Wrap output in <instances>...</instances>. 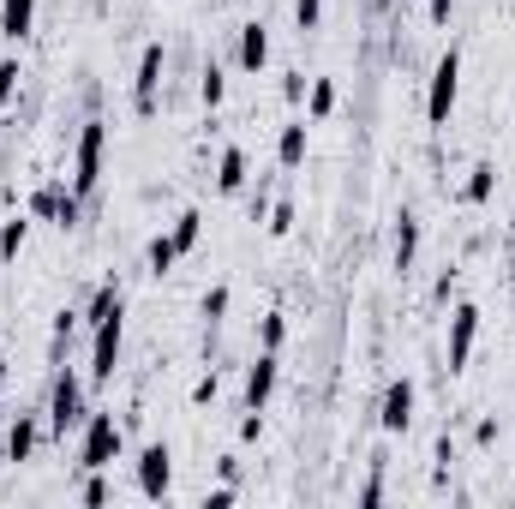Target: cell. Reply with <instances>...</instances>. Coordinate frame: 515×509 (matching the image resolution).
I'll use <instances>...</instances> for the list:
<instances>
[{
    "mask_svg": "<svg viewBox=\"0 0 515 509\" xmlns=\"http://www.w3.org/2000/svg\"><path fill=\"white\" fill-rule=\"evenodd\" d=\"M378 420H384V432H408V426H414V384H408V378H396V384L384 390V414H378Z\"/></svg>",
    "mask_w": 515,
    "mask_h": 509,
    "instance_id": "9c48e42d",
    "label": "cell"
},
{
    "mask_svg": "<svg viewBox=\"0 0 515 509\" xmlns=\"http://www.w3.org/2000/svg\"><path fill=\"white\" fill-rule=\"evenodd\" d=\"M168 486H174V450L168 444H144V456H138V492L144 498H168Z\"/></svg>",
    "mask_w": 515,
    "mask_h": 509,
    "instance_id": "8992f818",
    "label": "cell"
},
{
    "mask_svg": "<svg viewBox=\"0 0 515 509\" xmlns=\"http://www.w3.org/2000/svg\"><path fill=\"white\" fill-rule=\"evenodd\" d=\"M30 24H36V0H0V36L24 42V36H30Z\"/></svg>",
    "mask_w": 515,
    "mask_h": 509,
    "instance_id": "4fadbf2b",
    "label": "cell"
},
{
    "mask_svg": "<svg viewBox=\"0 0 515 509\" xmlns=\"http://www.w3.org/2000/svg\"><path fill=\"white\" fill-rule=\"evenodd\" d=\"M264 60H270V30L252 18V24H240V66H246V72H258Z\"/></svg>",
    "mask_w": 515,
    "mask_h": 509,
    "instance_id": "7c38bea8",
    "label": "cell"
},
{
    "mask_svg": "<svg viewBox=\"0 0 515 509\" xmlns=\"http://www.w3.org/2000/svg\"><path fill=\"white\" fill-rule=\"evenodd\" d=\"M282 336H288V318L282 312H264V348H282Z\"/></svg>",
    "mask_w": 515,
    "mask_h": 509,
    "instance_id": "4316f807",
    "label": "cell"
},
{
    "mask_svg": "<svg viewBox=\"0 0 515 509\" xmlns=\"http://www.w3.org/2000/svg\"><path fill=\"white\" fill-rule=\"evenodd\" d=\"M222 312H228V288H210V294H204V324L216 330V324H222Z\"/></svg>",
    "mask_w": 515,
    "mask_h": 509,
    "instance_id": "d4e9b609",
    "label": "cell"
},
{
    "mask_svg": "<svg viewBox=\"0 0 515 509\" xmlns=\"http://www.w3.org/2000/svg\"><path fill=\"white\" fill-rule=\"evenodd\" d=\"M462 96V48H450L438 66H432V90H426V120L432 126H450V108Z\"/></svg>",
    "mask_w": 515,
    "mask_h": 509,
    "instance_id": "6da1fadb",
    "label": "cell"
},
{
    "mask_svg": "<svg viewBox=\"0 0 515 509\" xmlns=\"http://www.w3.org/2000/svg\"><path fill=\"white\" fill-rule=\"evenodd\" d=\"M144 258H150V270H156V276H168V270H174V258H180V246H174V240H168V234H156V240H150V252H144Z\"/></svg>",
    "mask_w": 515,
    "mask_h": 509,
    "instance_id": "ffe728a7",
    "label": "cell"
},
{
    "mask_svg": "<svg viewBox=\"0 0 515 509\" xmlns=\"http://www.w3.org/2000/svg\"><path fill=\"white\" fill-rule=\"evenodd\" d=\"M330 108H336V84H330V78H318V84H312V114L324 120Z\"/></svg>",
    "mask_w": 515,
    "mask_h": 509,
    "instance_id": "cb8c5ba5",
    "label": "cell"
},
{
    "mask_svg": "<svg viewBox=\"0 0 515 509\" xmlns=\"http://www.w3.org/2000/svg\"><path fill=\"white\" fill-rule=\"evenodd\" d=\"M162 66H168V54H162V42H150V48L138 54V78H132V108H138V114H150V108H156Z\"/></svg>",
    "mask_w": 515,
    "mask_h": 509,
    "instance_id": "52a82bcc",
    "label": "cell"
},
{
    "mask_svg": "<svg viewBox=\"0 0 515 509\" xmlns=\"http://www.w3.org/2000/svg\"><path fill=\"white\" fill-rule=\"evenodd\" d=\"M84 504H108V486H102V480H96V474H90V480H84Z\"/></svg>",
    "mask_w": 515,
    "mask_h": 509,
    "instance_id": "4dcf8cb0",
    "label": "cell"
},
{
    "mask_svg": "<svg viewBox=\"0 0 515 509\" xmlns=\"http://www.w3.org/2000/svg\"><path fill=\"white\" fill-rule=\"evenodd\" d=\"M120 342H126V318L114 312L108 324H96V342H90V384H108L114 366H120Z\"/></svg>",
    "mask_w": 515,
    "mask_h": 509,
    "instance_id": "5b68a950",
    "label": "cell"
},
{
    "mask_svg": "<svg viewBox=\"0 0 515 509\" xmlns=\"http://www.w3.org/2000/svg\"><path fill=\"white\" fill-rule=\"evenodd\" d=\"M0 456H6V450H0Z\"/></svg>",
    "mask_w": 515,
    "mask_h": 509,
    "instance_id": "d590c367",
    "label": "cell"
},
{
    "mask_svg": "<svg viewBox=\"0 0 515 509\" xmlns=\"http://www.w3.org/2000/svg\"><path fill=\"white\" fill-rule=\"evenodd\" d=\"M276 156H282V168H300V162H306V120H288V126H282Z\"/></svg>",
    "mask_w": 515,
    "mask_h": 509,
    "instance_id": "2e32d148",
    "label": "cell"
},
{
    "mask_svg": "<svg viewBox=\"0 0 515 509\" xmlns=\"http://www.w3.org/2000/svg\"><path fill=\"white\" fill-rule=\"evenodd\" d=\"M228 504H234V486H216V492L204 498V509H228Z\"/></svg>",
    "mask_w": 515,
    "mask_h": 509,
    "instance_id": "1f68e13d",
    "label": "cell"
},
{
    "mask_svg": "<svg viewBox=\"0 0 515 509\" xmlns=\"http://www.w3.org/2000/svg\"><path fill=\"white\" fill-rule=\"evenodd\" d=\"M450 6L456 0H432V24H450Z\"/></svg>",
    "mask_w": 515,
    "mask_h": 509,
    "instance_id": "836d02e7",
    "label": "cell"
},
{
    "mask_svg": "<svg viewBox=\"0 0 515 509\" xmlns=\"http://www.w3.org/2000/svg\"><path fill=\"white\" fill-rule=\"evenodd\" d=\"M414 252H420V216L402 210V222H396V270H414Z\"/></svg>",
    "mask_w": 515,
    "mask_h": 509,
    "instance_id": "9a60e30c",
    "label": "cell"
},
{
    "mask_svg": "<svg viewBox=\"0 0 515 509\" xmlns=\"http://www.w3.org/2000/svg\"><path fill=\"white\" fill-rule=\"evenodd\" d=\"M0 378H6V354H0Z\"/></svg>",
    "mask_w": 515,
    "mask_h": 509,
    "instance_id": "e575fe53",
    "label": "cell"
},
{
    "mask_svg": "<svg viewBox=\"0 0 515 509\" xmlns=\"http://www.w3.org/2000/svg\"><path fill=\"white\" fill-rule=\"evenodd\" d=\"M60 204H66V192H60V186H42V192L30 198V210H36V216H48V222H60Z\"/></svg>",
    "mask_w": 515,
    "mask_h": 509,
    "instance_id": "7402d4cb",
    "label": "cell"
},
{
    "mask_svg": "<svg viewBox=\"0 0 515 509\" xmlns=\"http://www.w3.org/2000/svg\"><path fill=\"white\" fill-rule=\"evenodd\" d=\"M114 456H120V426H114V414H84V450H78V468H84V474H102Z\"/></svg>",
    "mask_w": 515,
    "mask_h": 509,
    "instance_id": "3957f363",
    "label": "cell"
},
{
    "mask_svg": "<svg viewBox=\"0 0 515 509\" xmlns=\"http://www.w3.org/2000/svg\"><path fill=\"white\" fill-rule=\"evenodd\" d=\"M198 96H204V108H222V96H228V78H222V66H216V60L204 66V78H198Z\"/></svg>",
    "mask_w": 515,
    "mask_h": 509,
    "instance_id": "d6986e66",
    "label": "cell"
},
{
    "mask_svg": "<svg viewBox=\"0 0 515 509\" xmlns=\"http://www.w3.org/2000/svg\"><path fill=\"white\" fill-rule=\"evenodd\" d=\"M474 336H480V306H456L450 312V372H462L468 366V354H474Z\"/></svg>",
    "mask_w": 515,
    "mask_h": 509,
    "instance_id": "ba28073f",
    "label": "cell"
},
{
    "mask_svg": "<svg viewBox=\"0 0 515 509\" xmlns=\"http://www.w3.org/2000/svg\"><path fill=\"white\" fill-rule=\"evenodd\" d=\"M114 312H120V288H114V282H102V288H96V300H90V312H84V318H90V330H96V324H108V318H114Z\"/></svg>",
    "mask_w": 515,
    "mask_h": 509,
    "instance_id": "ac0fdd59",
    "label": "cell"
},
{
    "mask_svg": "<svg viewBox=\"0 0 515 509\" xmlns=\"http://www.w3.org/2000/svg\"><path fill=\"white\" fill-rule=\"evenodd\" d=\"M216 186H222V192H240V186H246V150H240V144L222 150V162H216Z\"/></svg>",
    "mask_w": 515,
    "mask_h": 509,
    "instance_id": "5bb4252c",
    "label": "cell"
},
{
    "mask_svg": "<svg viewBox=\"0 0 515 509\" xmlns=\"http://www.w3.org/2000/svg\"><path fill=\"white\" fill-rule=\"evenodd\" d=\"M492 174H498V168H486V162L468 174V198H474V204H486V198H492Z\"/></svg>",
    "mask_w": 515,
    "mask_h": 509,
    "instance_id": "603a6c76",
    "label": "cell"
},
{
    "mask_svg": "<svg viewBox=\"0 0 515 509\" xmlns=\"http://www.w3.org/2000/svg\"><path fill=\"white\" fill-rule=\"evenodd\" d=\"M198 234H204V216H198V210H180V216H174V234H168V240H174L180 252H192V246H198Z\"/></svg>",
    "mask_w": 515,
    "mask_h": 509,
    "instance_id": "e0dca14e",
    "label": "cell"
},
{
    "mask_svg": "<svg viewBox=\"0 0 515 509\" xmlns=\"http://www.w3.org/2000/svg\"><path fill=\"white\" fill-rule=\"evenodd\" d=\"M18 78H24V72H18V60H0V108L18 96Z\"/></svg>",
    "mask_w": 515,
    "mask_h": 509,
    "instance_id": "484cf974",
    "label": "cell"
},
{
    "mask_svg": "<svg viewBox=\"0 0 515 509\" xmlns=\"http://www.w3.org/2000/svg\"><path fill=\"white\" fill-rule=\"evenodd\" d=\"M288 228H294V204H276L270 210V234H288Z\"/></svg>",
    "mask_w": 515,
    "mask_h": 509,
    "instance_id": "f1b7e54d",
    "label": "cell"
},
{
    "mask_svg": "<svg viewBox=\"0 0 515 509\" xmlns=\"http://www.w3.org/2000/svg\"><path fill=\"white\" fill-rule=\"evenodd\" d=\"M36 438H42V426H36L30 414H18V420L6 426V438H0V450H6V462H30V450H36Z\"/></svg>",
    "mask_w": 515,
    "mask_h": 509,
    "instance_id": "8fae6325",
    "label": "cell"
},
{
    "mask_svg": "<svg viewBox=\"0 0 515 509\" xmlns=\"http://www.w3.org/2000/svg\"><path fill=\"white\" fill-rule=\"evenodd\" d=\"M378 498H384V480H378V474H372V480H366V486H360V504H378Z\"/></svg>",
    "mask_w": 515,
    "mask_h": 509,
    "instance_id": "d6a6232c",
    "label": "cell"
},
{
    "mask_svg": "<svg viewBox=\"0 0 515 509\" xmlns=\"http://www.w3.org/2000/svg\"><path fill=\"white\" fill-rule=\"evenodd\" d=\"M294 18H300V30H312L324 18V0H294Z\"/></svg>",
    "mask_w": 515,
    "mask_h": 509,
    "instance_id": "83f0119b",
    "label": "cell"
},
{
    "mask_svg": "<svg viewBox=\"0 0 515 509\" xmlns=\"http://www.w3.org/2000/svg\"><path fill=\"white\" fill-rule=\"evenodd\" d=\"M24 240H30V216H12V222L0 228V258H18Z\"/></svg>",
    "mask_w": 515,
    "mask_h": 509,
    "instance_id": "44dd1931",
    "label": "cell"
},
{
    "mask_svg": "<svg viewBox=\"0 0 515 509\" xmlns=\"http://www.w3.org/2000/svg\"><path fill=\"white\" fill-rule=\"evenodd\" d=\"M72 330H78V312H60V318H54V348H60Z\"/></svg>",
    "mask_w": 515,
    "mask_h": 509,
    "instance_id": "f546056e",
    "label": "cell"
},
{
    "mask_svg": "<svg viewBox=\"0 0 515 509\" xmlns=\"http://www.w3.org/2000/svg\"><path fill=\"white\" fill-rule=\"evenodd\" d=\"M102 150H108V126H102V120H84L78 156H72V192H78V198L96 192V180H102Z\"/></svg>",
    "mask_w": 515,
    "mask_h": 509,
    "instance_id": "7a4b0ae2",
    "label": "cell"
},
{
    "mask_svg": "<svg viewBox=\"0 0 515 509\" xmlns=\"http://www.w3.org/2000/svg\"><path fill=\"white\" fill-rule=\"evenodd\" d=\"M78 420H84V378L78 372H60L54 378V396H48V432L66 438Z\"/></svg>",
    "mask_w": 515,
    "mask_h": 509,
    "instance_id": "277c9868",
    "label": "cell"
},
{
    "mask_svg": "<svg viewBox=\"0 0 515 509\" xmlns=\"http://www.w3.org/2000/svg\"><path fill=\"white\" fill-rule=\"evenodd\" d=\"M276 366H282V360H276V348H264V354H258V366L246 372V408H258V414H264V402H270V390H276Z\"/></svg>",
    "mask_w": 515,
    "mask_h": 509,
    "instance_id": "30bf717a",
    "label": "cell"
}]
</instances>
